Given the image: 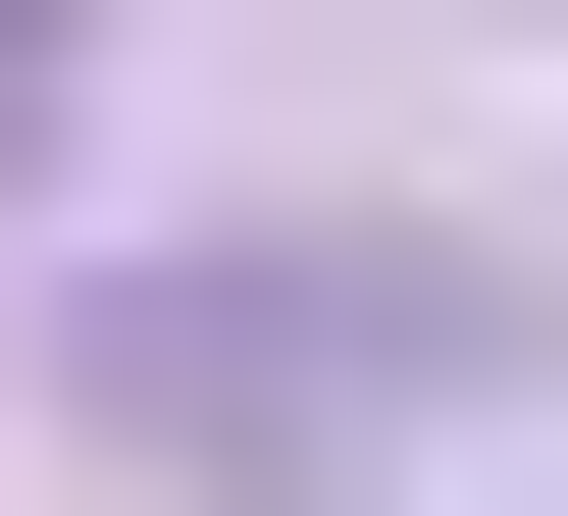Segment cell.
Returning <instances> with one entry per match:
<instances>
[{"label":"cell","mask_w":568,"mask_h":516,"mask_svg":"<svg viewBox=\"0 0 568 516\" xmlns=\"http://www.w3.org/2000/svg\"><path fill=\"white\" fill-rule=\"evenodd\" d=\"M52 362H104V465H414V413H517L568 310L517 259H104Z\"/></svg>","instance_id":"obj_1"}]
</instances>
